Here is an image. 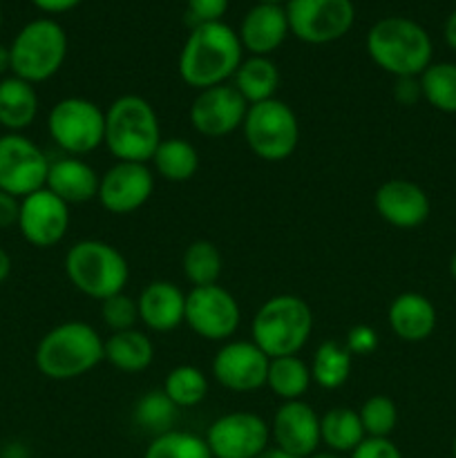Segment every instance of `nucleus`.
I'll return each mask as SVG.
<instances>
[{"instance_id": "f257e3e1", "label": "nucleus", "mask_w": 456, "mask_h": 458, "mask_svg": "<svg viewBox=\"0 0 456 458\" xmlns=\"http://www.w3.org/2000/svg\"><path fill=\"white\" fill-rule=\"evenodd\" d=\"M244 61L240 36L226 22H204L192 27L179 54L177 70L188 88L208 89L228 83Z\"/></svg>"}, {"instance_id": "f03ea898", "label": "nucleus", "mask_w": 456, "mask_h": 458, "mask_svg": "<svg viewBox=\"0 0 456 458\" xmlns=\"http://www.w3.org/2000/svg\"><path fill=\"white\" fill-rule=\"evenodd\" d=\"M106 340L88 322L70 320L56 325L36 344V369L49 380H74L89 374L106 360Z\"/></svg>"}, {"instance_id": "7ed1b4c3", "label": "nucleus", "mask_w": 456, "mask_h": 458, "mask_svg": "<svg viewBox=\"0 0 456 458\" xmlns=\"http://www.w3.org/2000/svg\"><path fill=\"white\" fill-rule=\"evenodd\" d=\"M367 54L371 61L392 74L420 76L432 65L434 45L420 22L405 16L380 18L367 31Z\"/></svg>"}, {"instance_id": "20e7f679", "label": "nucleus", "mask_w": 456, "mask_h": 458, "mask_svg": "<svg viewBox=\"0 0 456 458\" xmlns=\"http://www.w3.org/2000/svg\"><path fill=\"white\" fill-rule=\"evenodd\" d=\"M106 148L116 161L150 164L161 143L156 110L139 94H123L106 110Z\"/></svg>"}, {"instance_id": "39448f33", "label": "nucleus", "mask_w": 456, "mask_h": 458, "mask_svg": "<svg viewBox=\"0 0 456 458\" xmlns=\"http://www.w3.org/2000/svg\"><path fill=\"white\" fill-rule=\"evenodd\" d=\"M313 331V311L300 295L268 298L250 320V338L268 358L298 356Z\"/></svg>"}, {"instance_id": "423d86ee", "label": "nucleus", "mask_w": 456, "mask_h": 458, "mask_svg": "<svg viewBox=\"0 0 456 458\" xmlns=\"http://www.w3.org/2000/svg\"><path fill=\"white\" fill-rule=\"evenodd\" d=\"M65 276L79 293L103 302L110 295L123 293L130 267L116 246L103 240H80L67 250Z\"/></svg>"}, {"instance_id": "0eeeda50", "label": "nucleus", "mask_w": 456, "mask_h": 458, "mask_svg": "<svg viewBox=\"0 0 456 458\" xmlns=\"http://www.w3.org/2000/svg\"><path fill=\"white\" fill-rule=\"evenodd\" d=\"M12 74L36 85L58 74L67 58V34L52 18L27 22L9 45Z\"/></svg>"}, {"instance_id": "6e6552de", "label": "nucleus", "mask_w": 456, "mask_h": 458, "mask_svg": "<svg viewBox=\"0 0 456 458\" xmlns=\"http://www.w3.org/2000/svg\"><path fill=\"white\" fill-rule=\"evenodd\" d=\"M241 130L250 152L268 164H280L298 150L300 121L293 107L280 98L249 106Z\"/></svg>"}, {"instance_id": "1a4fd4ad", "label": "nucleus", "mask_w": 456, "mask_h": 458, "mask_svg": "<svg viewBox=\"0 0 456 458\" xmlns=\"http://www.w3.org/2000/svg\"><path fill=\"white\" fill-rule=\"evenodd\" d=\"M47 132L67 157L89 155L106 141V112L89 98H61L49 110Z\"/></svg>"}, {"instance_id": "9d476101", "label": "nucleus", "mask_w": 456, "mask_h": 458, "mask_svg": "<svg viewBox=\"0 0 456 458\" xmlns=\"http://www.w3.org/2000/svg\"><path fill=\"white\" fill-rule=\"evenodd\" d=\"M289 30L308 45H326L349 34L356 21L351 0H289L284 4Z\"/></svg>"}, {"instance_id": "9b49d317", "label": "nucleus", "mask_w": 456, "mask_h": 458, "mask_svg": "<svg viewBox=\"0 0 456 458\" xmlns=\"http://www.w3.org/2000/svg\"><path fill=\"white\" fill-rule=\"evenodd\" d=\"M241 309L222 284L192 286L186 293V322L192 334L210 343H228L240 329Z\"/></svg>"}, {"instance_id": "f8f14e48", "label": "nucleus", "mask_w": 456, "mask_h": 458, "mask_svg": "<svg viewBox=\"0 0 456 458\" xmlns=\"http://www.w3.org/2000/svg\"><path fill=\"white\" fill-rule=\"evenodd\" d=\"M49 164L38 143L21 132L0 134V191L22 197L45 188Z\"/></svg>"}, {"instance_id": "ddd939ff", "label": "nucleus", "mask_w": 456, "mask_h": 458, "mask_svg": "<svg viewBox=\"0 0 456 458\" xmlns=\"http://www.w3.org/2000/svg\"><path fill=\"white\" fill-rule=\"evenodd\" d=\"M213 458H258L271 443V425L255 411H231L210 423L204 437Z\"/></svg>"}, {"instance_id": "4468645a", "label": "nucleus", "mask_w": 456, "mask_h": 458, "mask_svg": "<svg viewBox=\"0 0 456 458\" xmlns=\"http://www.w3.org/2000/svg\"><path fill=\"white\" fill-rule=\"evenodd\" d=\"M271 358L253 340H228L213 358V378L235 394H253L266 387Z\"/></svg>"}, {"instance_id": "2eb2a0df", "label": "nucleus", "mask_w": 456, "mask_h": 458, "mask_svg": "<svg viewBox=\"0 0 456 458\" xmlns=\"http://www.w3.org/2000/svg\"><path fill=\"white\" fill-rule=\"evenodd\" d=\"M155 192V173L148 164L116 161L98 183V204L112 215H130L148 204Z\"/></svg>"}, {"instance_id": "dca6fc26", "label": "nucleus", "mask_w": 456, "mask_h": 458, "mask_svg": "<svg viewBox=\"0 0 456 458\" xmlns=\"http://www.w3.org/2000/svg\"><path fill=\"white\" fill-rule=\"evenodd\" d=\"M249 103L232 85H215V88L201 89L192 98L188 116L190 123L201 137L222 139L232 134L244 125Z\"/></svg>"}, {"instance_id": "f3484780", "label": "nucleus", "mask_w": 456, "mask_h": 458, "mask_svg": "<svg viewBox=\"0 0 456 458\" xmlns=\"http://www.w3.org/2000/svg\"><path fill=\"white\" fill-rule=\"evenodd\" d=\"M70 228V206L58 199L47 188L21 199L18 231L27 244L36 249H52L61 244Z\"/></svg>"}, {"instance_id": "a211bd4d", "label": "nucleus", "mask_w": 456, "mask_h": 458, "mask_svg": "<svg viewBox=\"0 0 456 458\" xmlns=\"http://www.w3.org/2000/svg\"><path fill=\"white\" fill-rule=\"evenodd\" d=\"M273 447L295 458L316 454L320 447V416L308 403L289 401L277 407L271 423Z\"/></svg>"}, {"instance_id": "6ab92c4d", "label": "nucleus", "mask_w": 456, "mask_h": 458, "mask_svg": "<svg viewBox=\"0 0 456 458\" xmlns=\"http://www.w3.org/2000/svg\"><path fill=\"white\" fill-rule=\"evenodd\" d=\"M374 206L383 222L402 231L423 226L432 213L429 195L410 179H389L380 183L374 195Z\"/></svg>"}, {"instance_id": "aec40b11", "label": "nucleus", "mask_w": 456, "mask_h": 458, "mask_svg": "<svg viewBox=\"0 0 456 458\" xmlns=\"http://www.w3.org/2000/svg\"><path fill=\"white\" fill-rule=\"evenodd\" d=\"M291 34L289 18L282 4L258 3L246 12L237 36L240 43L250 56H268L282 47L286 36Z\"/></svg>"}, {"instance_id": "412c9836", "label": "nucleus", "mask_w": 456, "mask_h": 458, "mask_svg": "<svg viewBox=\"0 0 456 458\" xmlns=\"http://www.w3.org/2000/svg\"><path fill=\"white\" fill-rule=\"evenodd\" d=\"M139 320L156 334H168L186 322V293L168 280L143 286L137 300Z\"/></svg>"}, {"instance_id": "4be33fe9", "label": "nucleus", "mask_w": 456, "mask_h": 458, "mask_svg": "<svg viewBox=\"0 0 456 458\" xmlns=\"http://www.w3.org/2000/svg\"><path fill=\"white\" fill-rule=\"evenodd\" d=\"M436 309L432 300L416 291L396 295L387 309L389 329L402 343H423L436 329Z\"/></svg>"}, {"instance_id": "5701e85b", "label": "nucleus", "mask_w": 456, "mask_h": 458, "mask_svg": "<svg viewBox=\"0 0 456 458\" xmlns=\"http://www.w3.org/2000/svg\"><path fill=\"white\" fill-rule=\"evenodd\" d=\"M98 183H101V174H97V170L88 161L79 157H63L49 164L45 188L67 206H72L97 199Z\"/></svg>"}, {"instance_id": "b1692460", "label": "nucleus", "mask_w": 456, "mask_h": 458, "mask_svg": "<svg viewBox=\"0 0 456 458\" xmlns=\"http://www.w3.org/2000/svg\"><path fill=\"white\" fill-rule=\"evenodd\" d=\"M36 88L18 76L0 79V128L4 132H25L38 116Z\"/></svg>"}, {"instance_id": "393cba45", "label": "nucleus", "mask_w": 456, "mask_h": 458, "mask_svg": "<svg viewBox=\"0 0 456 458\" xmlns=\"http://www.w3.org/2000/svg\"><path fill=\"white\" fill-rule=\"evenodd\" d=\"M103 349H106V360L123 374L146 371L155 360V344H152L150 335L139 331L137 327L112 334Z\"/></svg>"}, {"instance_id": "a878e982", "label": "nucleus", "mask_w": 456, "mask_h": 458, "mask_svg": "<svg viewBox=\"0 0 456 458\" xmlns=\"http://www.w3.org/2000/svg\"><path fill=\"white\" fill-rule=\"evenodd\" d=\"M280 70L268 56H246L232 76V88L244 97L249 106L271 101L280 88Z\"/></svg>"}, {"instance_id": "bb28decb", "label": "nucleus", "mask_w": 456, "mask_h": 458, "mask_svg": "<svg viewBox=\"0 0 456 458\" xmlns=\"http://www.w3.org/2000/svg\"><path fill=\"white\" fill-rule=\"evenodd\" d=\"M150 164L155 165V173L165 182L183 183L190 182L199 170V152L183 137L161 139Z\"/></svg>"}, {"instance_id": "cd10ccee", "label": "nucleus", "mask_w": 456, "mask_h": 458, "mask_svg": "<svg viewBox=\"0 0 456 458\" xmlns=\"http://www.w3.org/2000/svg\"><path fill=\"white\" fill-rule=\"evenodd\" d=\"M365 429H362L358 410L351 407H331L329 411L320 416V441L335 454H351L362 441H365Z\"/></svg>"}, {"instance_id": "c85d7f7f", "label": "nucleus", "mask_w": 456, "mask_h": 458, "mask_svg": "<svg viewBox=\"0 0 456 458\" xmlns=\"http://www.w3.org/2000/svg\"><path fill=\"white\" fill-rule=\"evenodd\" d=\"M311 383V369L300 356L271 358V362H268L266 387L282 403L302 401Z\"/></svg>"}, {"instance_id": "c756f323", "label": "nucleus", "mask_w": 456, "mask_h": 458, "mask_svg": "<svg viewBox=\"0 0 456 458\" xmlns=\"http://www.w3.org/2000/svg\"><path fill=\"white\" fill-rule=\"evenodd\" d=\"M351 365L353 356L344 347V343L325 340L316 349V353H313V360L308 365V369H311V380L317 387L326 389V392H334V389L342 387L347 383L349 376H351Z\"/></svg>"}, {"instance_id": "7c9ffc66", "label": "nucleus", "mask_w": 456, "mask_h": 458, "mask_svg": "<svg viewBox=\"0 0 456 458\" xmlns=\"http://www.w3.org/2000/svg\"><path fill=\"white\" fill-rule=\"evenodd\" d=\"M423 98L443 114H456V63H434L418 76Z\"/></svg>"}, {"instance_id": "2f4dec72", "label": "nucleus", "mask_w": 456, "mask_h": 458, "mask_svg": "<svg viewBox=\"0 0 456 458\" xmlns=\"http://www.w3.org/2000/svg\"><path fill=\"white\" fill-rule=\"evenodd\" d=\"M182 268L192 286L217 284L219 276H222V253L208 240L190 242L183 250Z\"/></svg>"}, {"instance_id": "473e14b6", "label": "nucleus", "mask_w": 456, "mask_h": 458, "mask_svg": "<svg viewBox=\"0 0 456 458\" xmlns=\"http://www.w3.org/2000/svg\"><path fill=\"white\" fill-rule=\"evenodd\" d=\"M164 394L179 407L188 410L208 396V376L192 365H179L168 371L164 380Z\"/></svg>"}, {"instance_id": "72a5a7b5", "label": "nucleus", "mask_w": 456, "mask_h": 458, "mask_svg": "<svg viewBox=\"0 0 456 458\" xmlns=\"http://www.w3.org/2000/svg\"><path fill=\"white\" fill-rule=\"evenodd\" d=\"M179 407L170 401L164 394V389H150V392L143 394L141 398L134 405V423L141 425L146 432L159 434L170 432L174 429V423H177Z\"/></svg>"}, {"instance_id": "f704fd0d", "label": "nucleus", "mask_w": 456, "mask_h": 458, "mask_svg": "<svg viewBox=\"0 0 456 458\" xmlns=\"http://www.w3.org/2000/svg\"><path fill=\"white\" fill-rule=\"evenodd\" d=\"M143 458H213V454L204 438L174 428L152 438Z\"/></svg>"}, {"instance_id": "c9c22d12", "label": "nucleus", "mask_w": 456, "mask_h": 458, "mask_svg": "<svg viewBox=\"0 0 456 458\" xmlns=\"http://www.w3.org/2000/svg\"><path fill=\"white\" fill-rule=\"evenodd\" d=\"M360 416L362 429H365V437L371 438H389L392 432L398 425V407L384 394H376L369 396L358 410Z\"/></svg>"}, {"instance_id": "e433bc0d", "label": "nucleus", "mask_w": 456, "mask_h": 458, "mask_svg": "<svg viewBox=\"0 0 456 458\" xmlns=\"http://www.w3.org/2000/svg\"><path fill=\"white\" fill-rule=\"evenodd\" d=\"M101 318L107 329H112V334L134 329V325L139 322L137 300L130 298L125 291L123 293L110 295V298H106L101 302Z\"/></svg>"}, {"instance_id": "4c0bfd02", "label": "nucleus", "mask_w": 456, "mask_h": 458, "mask_svg": "<svg viewBox=\"0 0 456 458\" xmlns=\"http://www.w3.org/2000/svg\"><path fill=\"white\" fill-rule=\"evenodd\" d=\"M231 0H186L188 25L197 27L204 22H219L226 13Z\"/></svg>"}, {"instance_id": "58836bf2", "label": "nucleus", "mask_w": 456, "mask_h": 458, "mask_svg": "<svg viewBox=\"0 0 456 458\" xmlns=\"http://www.w3.org/2000/svg\"><path fill=\"white\" fill-rule=\"evenodd\" d=\"M344 347L351 352V356H369L378 349V334L369 325H356L347 331Z\"/></svg>"}, {"instance_id": "ea45409f", "label": "nucleus", "mask_w": 456, "mask_h": 458, "mask_svg": "<svg viewBox=\"0 0 456 458\" xmlns=\"http://www.w3.org/2000/svg\"><path fill=\"white\" fill-rule=\"evenodd\" d=\"M351 458H402V452L398 450V445L392 438L367 437L365 441L351 452Z\"/></svg>"}, {"instance_id": "a19ab883", "label": "nucleus", "mask_w": 456, "mask_h": 458, "mask_svg": "<svg viewBox=\"0 0 456 458\" xmlns=\"http://www.w3.org/2000/svg\"><path fill=\"white\" fill-rule=\"evenodd\" d=\"M393 98L405 107L416 106L423 98L418 76H401V79H396V83H393Z\"/></svg>"}, {"instance_id": "79ce46f5", "label": "nucleus", "mask_w": 456, "mask_h": 458, "mask_svg": "<svg viewBox=\"0 0 456 458\" xmlns=\"http://www.w3.org/2000/svg\"><path fill=\"white\" fill-rule=\"evenodd\" d=\"M18 215H21V199L0 191V231L18 226Z\"/></svg>"}, {"instance_id": "37998d69", "label": "nucleus", "mask_w": 456, "mask_h": 458, "mask_svg": "<svg viewBox=\"0 0 456 458\" xmlns=\"http://www.w3.org/2000/svg\"><path fill=\"white\" fill-rule=\"evenodd\" d=\"M40 12H47V13H63V12H70V9L79 7L83 0H31Z\"/></svg>"}, {"instance_id": "c03bdc74", "label": "nucleus", "mask_w": 456, "mask_h": 458, "mask_svg": "<svg viewBox=\"0 0 456 458\" xmlns=\"http://www.w3.org/2000/svg\"><path fill=\"white\" fill-rule=\"evenodd\" d=\"M443 36H445L447 47L454 49L456 52V9L450 13V16H447L445 27H443Z\"/></svg>"}, {"instance_id": "a18cd8bd", "label": "nucleus", "mask_w": 456, "mask_h": 458, "mask_svg": "<svg viewBox=\"0 0 456 458\" xmlns=\"http://www.w3.org/2000/svg\"><path fill=\"white\" fill-rule=\"evenodd\" d=\"M9 276H12V258H9L7 250L0 246V284H3Z\"/></svg>"}, {"instance_id": "49530a36", "label": "nucleus", "mask_w": 456, "mask_h": 458, "mask_svg": "<svg viewBox=\"0 0 456 458\" xmlns=\"http://www.w3.org/2000/svg\"><path fill=\"white\" fill-rule=\"evenodd\" d=\"M12 72V58H9V47L0 45V79H4V74Z\"/></svg>"}, {"instance_id": "de8ad7c7", "label": "nucleus", "mask_w": 456, "mask_h": 458, "mask_svg": "<svg viewBox=\"0 0 456 458\" xmlns=\"http://www.w3.org/2000/svg\"><path fill=\"white\" fill-rule=\"evenodd\" d=\"M258 458H295V456L286 454V452L277 450V447H268V450H264L262 454H259Z\"/></svg>"}, {"instance_id": "09e8293b", "label": "nucleus", "mask_w": 456, "mask_h": 458, "mask_svg": "<svg viewBox=\"0 0 456 458\" xmlns=\"http://www.w3.org/2000/svg\"><path fill=\"white\" fill-rule=\"evenodd\" d=\"M307 458H340L335 452H316V454L307 456Z\"/></svg>"}, {"instance_id": "8fccbe9b", "label": "nucleus", "mask_w": 456, "mask_h": 458, "mask_svg": "<svg viewBox=\"0 0 456 458\" xmlns=\"http://www.w3.org/2000/svg\"><path fill=\"white\" fill-rule=\"evenodd\" d=\"M450 276L456 280V250L452 253V258H450Z\"/></svg>"}, {"instance_id": "3c124183", "label": "nucleus", "mask_w": 456, "mask_h": 458, "mask_svg": "<svg viewBox=\"0 0 456 458\" xmlns=\"http://www.w3.org/2000/svg\"><path fill=\"white\" fill-rule=\"evenodd\" d=\"M258 3H262V4H286L289 0H258Z\"/></svg>"}, {"instance_id": "603ef678", "label": "nucleus", "mask_w": 456, "mask_h": 458, "mask_svg": "<svg viewBox=\"0 0 456 458\" xmlns=\"http://www.w3.org/2000/svg\"><path fill=\"white\" fill-rule=\"evenodd\" d=\"M452 456L456 458V437H454V441H452Z\"/></svg>"}, {"instance_id": "864d4df0", "label": "nucleus", "mask_w": 456, "mask_h": 458, "mask_svg": "<svg viewBox=\"0 0 456 458\" xmlns=\"http://www.w3.org/2000/svg\"><path fill=\"white\" fill-rule=\"evenodd\" d=\"M0 27H3V9H0Z\"/></svg>"}]
</instances>
